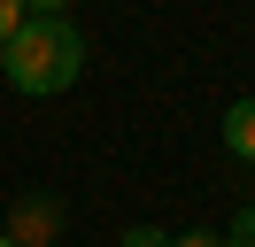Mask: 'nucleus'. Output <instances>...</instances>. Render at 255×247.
<instances>
[{
  "label": "nucleus",
  "mask_w": 255,
  "mask_h": 247,
  "mask_svg": "<svg viewBox=\"0 0 255 247\" xmlns=\"http://www.w3.org/2000/svg\"><path fill=\"white\" fill-rule=\"evenodd\" d=\"M0 70H8V85H16V93H31V101L70 93V85H78V70H85V39L70 31V15H31L16 39L0 46Z\"/></svg>",
  "instance_id": "f257e3e1"
},
{
  "label": "nucleus",
  "mask_w": 255,
  "mask_h": 247,
  "mask_svg": "<svg viewBox=\"0 0 255 247\" xmlns=\"http://www.w3.org/2000/svg\"><path fill=\"white\" fill-rule=\"evenodd\" d=\"M54 232H62V201H47V193L16 201V224H8L16 247H39V240H54Z\"/></svg>",
  "instance_id": "f03ea898"
},
{
  "label": "nucleus",
  "mask_w": 255,
  "mask_h": 247,
  "mask_svg": "<svg viewBox=\"0 0 255 247\" xmlns=\"http://www.w3.org/2000/svg\"><path fill=\"white\" fill-rule=\"evenodd\" d=\"M224 154H240V162H255V93L224 108Z\"/></svg>",
  "instance_id": "7ed1b4c3"
},
{
  "label": "nucleus",
  "mask_w": 255,
  "mask_h": 247,
  "mask_svg": "<svg viewBox=\"0 0 255 247\" xmlns=\"http://www.w3.org/2000/svg\"><path fill=\"white\" fill-rule=\"evenodd\" d=\"M23 23H31V8H23V0H0V46L16 39V31H23Z\"/></svg>",
  "instance_id": "20e7f679"
},
{
  "label": "nucleus",
  "mask_w": 255,
  "mask_h": 247,
  "mask_svg": "<svg viewBox=\"0 0 255 247\" xmlns=\"http://www.w3.org/2000/svg\"><path fill=\"white\" fill-rule=\"evenodd\" d=\"M116 247H170V232H155V224H131Z\"/></svg>",
  "instance_id": "39448f33"
},
{
  "label": "nucleus",
  "mask_w": 255,
  "mask_h": 247,
  "mask_svg": "<svg viewBox=\"0 0 255 247\" xmlns=\"http://www.w3.org/2000/svg\"><path fill=\"white\" fill-rule=\"evenodd\" d=\"M224 247H255V209H240V216H232V240H224Z\"/></svg>",
  "instance_id": "423d86ee"
},
{
  "label": "nucleus",
  "mask_w": 255,
  "mask_h": 247,
  "mask_svg": "<svg viewBox=\"0 0 255 247\" xmlns=\"http://www.w3.org/2000/svg\"><path fill=\"white\" fill-rule=\"evenodd\" d=\"M170 247H224V240H217V232H178Z\"/></svg>",
  "instance_id": "0eeeda50"
},
{
  "label": "nucleus",
  "mask_w": 255,
  "mask_h": 247,
  "mask_svg": "<svg viewBox=\"0 0 255 247\" xmlns=\"http://www.w3.org/2000/svg\"><path fill=\"white\" fill-rule=\"evenodd\" d=\"M23 8H31V15H62L70 0H23Z\"/></svg>",
  "instance_id": "6e6552de"
},
{
  "label": "nucleus",
  "mask_w": 255,
  "mask_h": 247,
  "mask_svg": "<svg viewBox=\"0 0 255 247\" xmlns=\"http://www.w3.org/2000/svg\"><path fill=\"white\" fill-rule=\"evenodd\" d=\"M0 247H16V240H8V232H0Z\"/></svg>",
  "instance_id": "1a4fd4ad"
}]
</instances>
